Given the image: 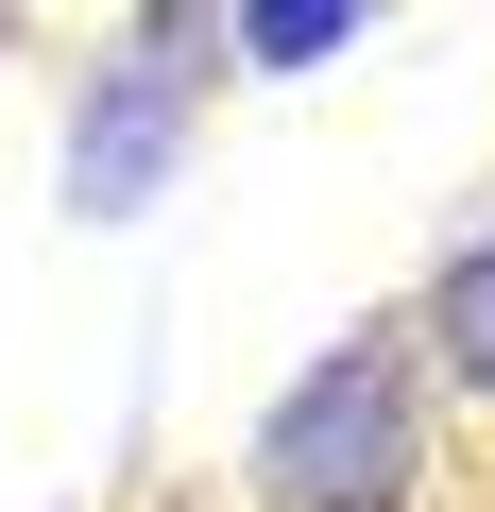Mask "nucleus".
Here are the masks:
<instances>
[{"label":"nucleus","mask_w":495,"mask_h":512,"mask_svg":"<svg viewBox=\"0 0 495 512\" xmlns=\"http://www.w3.org/2000/svg\"><path fill=\"white\" fill-rule=\"evenodd\" d=\"M427 325H444V359H461V376L495 393V239H478V256H444V291H427Z\"/></svg>","instance_id":"4"},{"label":"nucleus","mask_w":495,"mask_h":512,"mask_svg":"<svg viewBox=\"0 0 495 512\" xmlns=\"http://www.w3.org/2000/svg\"><path fill=\"white\" fill-rule=\"evenodd\" d=\"M171 120H188V69H171V35H137V69L103 86V120L69 137V188L120 222V205H154V171H171Z\"/></svg>","instance_id":"2"},{"label":"nucleus","mask_w":495,"mask_h":512,"mask_svg":"<svg viewBox=\"0 0 495 512\" xmlns=\"http://www.w3.org/2000/svg\"><path fill=\"white\" fill-rule=\"evenodd\" d=\"M376 0H239V69H325Z\"/></svg>","instance_id":"3"},{"label":"nucleus","mask_w":495,"mask_h":512,"mask_svg":"<svg viewBox=\"0 0 495 512\" xmlns=\"http://www.w3.org/2000/svg\"><path fill=\"white\" fill-rule=\"evenodd\" d=\"M393 461H410V376H393V342L308 359V376L274 393V427H257V478H274L291 512H393Z\"/></svg>","instance_id":"1"}]
</instances>
